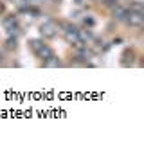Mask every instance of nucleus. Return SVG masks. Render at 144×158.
Instances as JSON below:
<instances>
[{"label": "nucleus", "instance_id": "f03ea898", "mask_svg": "<svg viewBox=\"0 0 144 158\" xmlns=\"http://www.w3.org/2000/svg\"><path fill=\"white\" fill-rule=\"evenodd\" d=\"M128 16H130V18H128V22H130V23H133V25H139V23L142 22V16H141V13H137V15L130 13Z\"/></svg>", "mask_w": 144, "mask_h": 158}, {"label": "nucleus", "instance_id": "7ed1b4c3", "mask_svg": "<svg viewBox=\"0 0 144 158\" xmlns=\"http://www.w3.org/2000/svg\"><path fill=\"white\" fill-rule=\"evenodd\" d=\"M2 59H4V56H2V52H0V61H2Z\"/></svg>", "mask_w": 144, "mask_h": 158}, {"label": "nucleus", "instance_id": "f257e3e1", "mask_svg": "<svg viewBox=\"0 0 144 158\" xmlns=\"http://www.w3.org/2000/svg\"><path fill=\"white\" fill-rule=\"evenodd\" d=\"M33 49H34V52H36L41 59H52V50L49 49L47 45H43V43H40V41H33Z\"/></svg>", "mask_w": 144, "mask_h": 158}]
</instances>
